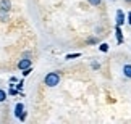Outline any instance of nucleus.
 Listing matches in <instances>:
<instances>
[{"label": "nucleus", "instance_id": "1", "mask_svg": "<svg viewBox=\"0 0 131 124\" xmlns=\"http://www.w3.org/2000/svg\"><path fill=\"white\" fill-rule=\"evenodd\" d=\"M44 82H45V86H49V87H55V86H58V82H60V76L57 73H49L47 76L44 77Z\"/></svg>", "mask_w": 131, "mask_h": 124}, {"label": "nucleus", "instance_id": "2", "mask_svg": "<svg viewBox=\"0 0 131 124\" xmlns=\"http://www.w3.org/2000/svg\"><path fill=\"white\" fill-rule=\"evenodd\" d=\"M18 68H19V69H28V68H31V60H28V58L19 60V61H18Z\"/></svg>", "mask_w": 131, "mask_h": 124}, {"label": "nucleus", "instance_id": "3", "mask_svg": "<svg viewBox=\"0 0 131 124\" xmlns=\"http://www.w3.org/2000/svg\"><path fill=\"white\" fill-rule=\"evenodd\" d=\"M123 23H125V13L122 10H118L117 11V26H122Z\"/></svg>", "mask_w": 131, "mask_h": 124}, {"label": "nucleus", "instance_id": "4", "mask_svg": "<svg viewBox=\"0 0 131 124\" xmlns=\"http://www.w3.org/2000/svg\"><path fill=\"white\" fill-rule=\"evenodd\" d=\"M24 110V106H23V103H18V105L16 106H15V116H16V118H19V116H21L23 115V111Z\"/></svg>", "mask_w": 131, "mask_h": 124}, {"label": "nucleus", "instance_id": "5", "mask_svg": "<svg viewBox=\"0 0 131 124\" xmlns=\"http://www.w3.org/2000/svg\"><path fill=\"white\" fill-rule=\"evenodd\" d=\"M7 18H8V10L0 7V21H7Z\"/></svg>", "mask_w": 131, "mask_h": 124}, {"label": "nucleus", "instance_id": "6", "mask_svg": "<svg viewBox=\"0 0 131 124\" xmlns=\"http://www.w3.org/2000/svg\"><path fill=\"white\" fill-rule=\"evenodd\" d=\"M123 74L131 79V64H125V66H123Z\"/></svg>", "mask_w": 131, "mask_h": 124}, {"label": "nucleus", "instance_id": "7", "mask_svg": "<svg viewBox=\"0 0 131 124\" xmlns=\"http://www.w3.org/2000/svg\"><path fill=\"white\" fill-rule=\"evenodd\" d=\"M117 39H118V44L123 42V34H122V29H120V26H117Z\"/></svg>", "mask_w": 131, "mask_h": 124}, {"label": "nucleus", "instance_id": "8", "mask_svg": "<svg viewBox=\"0 0 131 124\" xmlns=\"http://www.w3.org/2000/svg\"><path fill=\"white\" fill-rule=\"evenodd\" d=\"M0 7H3V8L10 10V7H12V3H10V0H0Z\"/></svg>", "mask_w": 131, "mask_h": 124}, {"label": "nucleus", "instance_id": "9", "mask_svg": "<svg viewBox=\"0 0 131 124\" xmlns=\"http://www.w3.org/2000/svg\"><path fill=\"white\" fill-rule=\"evenodd\" d=\"M99 48H100V52H107L108 50V45H107V44H100Z\"/></svg>", "mask_w": 131, "mask_h": 124}, {"label": "nucleus", "instance_id": "10", "mask_svg": "<svg viewBox=\"0 0 131 124\" xmlns=\"http://www.w3.org/2000/svg\"><path fill=\"white\" fill-rule=\"evenodd\" d=\"M5 98H7V93H5V90H2V89H0V102H3Z\"/></svg>", "mask_w": 131, "mask_h": 124}, {"label": "nucleus", "instance_id": "11", "mask_svg": "<svg viewBox=\"0 0 131 124\" xmlns=\"http://www.w3.org/2000/svg\"><path fill=\"white\" fill-rule=\"evenodd\" d=\"M81 57V53H73V55H67V60H71V58H78Z\"/></svg>", "mask_w": 131, "mask_h": 124}, {"label": "nucleus", "instance_id": "12", "mask_svg": "<svg viewBox=\"0 0 131 124\" xmlns=\"http://www.w3.org/2000/svg\"><path fill=\"white\" fill-rule=\"evenodd\" d=\"M89 3H91V5H95V7H97V5H100V0H89Z\"/></svg>", "mask_w": 131, "mask_h": 124}, {"label": "nucleus", "instance_id": "13", "mask_svg": "<svg viewBox=\"0 0 131 124\" xmlns=\"http://www.w3.org/2000/svg\"><path fill=\"white\" fill-rule=\"evenodd\" d=\"M29 73H31V68H28V69H23V76H28Z\"/></svg>", "mask_w": 131, "mask_h": 124}, {"label": "nucleus", "instance_id": "14", "mask_svg": "<svg viewBox=\"0 0 131 124\" xmlns=\"http://www.w3.org/2000/svg\"><path fill=\"white\" fill-rule=\"evenodd\" d=\"M8 93H10V95H16V93H18V92H16V90H15V89H10V92H8Z\"/></svg>", "mask_w": 131, "mask_h": 124}, {"label": "nucleus", "instance_id": "15", "mask_svg": "<svg viewBox=\"0 0 131 124\" xmlns=\"http://www.w3.org/2000/svg\"><path fill=\"white\" fill-rule=\"evenodd\" d=\"M19 119H21V121H24V119H26V113H23V115L19 116Z\"/></svg>", "mask_w": 131, "mask_h": 124}, {"label": "nucleus", "instance_id": "16", "mask_svg": "<svg viewBox=\"0 0 131 124\" xmlns=\"http://www.w3.org/2000/svg\"><path fill=\"white\" fill-rule=\"evenodd\" d=\"M92 68L94 69H99V63H92Z\"/></svg>", "mask_w": 131, "mask_h": 124}, {"label": "nucleus", "instance_id": "17", "mask_svg": "<svg viewBox=\"0 0 131 124\" xmlns=\"http://www.w3.org/2000/svg\"><path fill=\"white\" fill-rule=\"evenodd\" d=\"M128 23H129V24H131V11H129V13H128Z\"/></svg>", "mask_w": 131, "mask_h": 124}, {"label": "nucleus", "instance_id": "18", "mask_svg": "<svg viewBox=\"0 0 131 124\" xmlns=\"http://www.w3.org/2000/svg\"><path fill=\"white\" fill-rule=\"evenodd\" d=\"M125 2H129V3H131V0H125Z\"/></svg>", "mask_w": 131, "mask_h": 124}]
</instances>
